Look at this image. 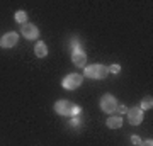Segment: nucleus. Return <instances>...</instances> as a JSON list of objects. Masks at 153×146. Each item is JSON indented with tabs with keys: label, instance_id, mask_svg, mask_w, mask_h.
<instances>
[{
	"label": "nucleus",
	"instance_id": "nucleus-1",
	"mask_svg": "<svg viewBox=\"0 0 153 146\" xmlns=\"http://www.w3.org/2000/svg\"><path fill=\"white\" fill-rule=\"evenodd\" d=\"M55 110L60 116H65V117H75L82 112V109L75 105L73 102H68V100H58L55 104Z\"/></svg>",
	"mask_w": 153,
	"mask_h": 146
},
{
	"label": "nucleus",
	"instance_id": "nucleus-2",
	"mask_svg": "<svg viewBox=\"0 0 153 146\" xmlns=\"http://www.w3.org/2000/svg\"><path fill=\"white\" fill-rule=\"evenodd\" d=\"M107 75H109L107 66L100 65V63L88 65V66H85V70H83V76H85V78H92V80H102V78H105Z\"/></svg>",
	"mask_w": 153,
	"mask_h": 146
},
{
	"label": "nucleus",
	"instance_id": "nucleus-3",
	"mask_svg": "<svg viewBox=\"0 0 153 146\" xmlns=\"http://www.w3.org/2000/svg\"><path fill=\"white\" fill-rule=\"evenodd\" d=\"M100 109L104 110L105 114H112L117 110V107H119V104H117V99L114 97V95H111V93H105V95H102L100 97Z\"/></svg>",
	"mask_w": 153,
	"mask_h": 146
},
{
	"label": "nucleus",
	"instance_id": "nucleus-4",
	"mask_svg": "<svg viewBox=\"0 0 153 146\" xmlns=\"http://www.w3.org/2000/svg\"><path fill=\"white\" fill-rule=\"evenodd\" d=\"M82 75H78V73H70V75H66L63 80H61V85L63 88L66 90H76L78 87L82 85Z\"/></svg>",
	"mask_w": 153,
	"mask_h": 146
},
{
	"label": "nucleus",
	"instance_id": "nucleus-5",
	"mask_svg": "<svg viewBox=\"0 0 153 146\" xmlns=\"http://www.w3.org/2000/svg\"><path fill=\"white\" fill-rule=\"evenodd\" d=\"M128 122L131 126H138V124H141V121H143V110L140 109V105H134V107L131 109H128Z\"/></svg>",
	"mask_w": 153,
	"mask_h": 146
},
{
	"label": "nucleus",
	"instance_id": "nucleus-6",
	"mask_svg": "<svg viewBox=\"0 0 153 146\" xmlns=\"http://www.w3.org/2000/svg\"><path fill=\"white\" fill-rule=\"evenodd\" d=\"M21 34L24 36L26 39H29V41H33V39H38L39 38V29L34 24H24V26H21Z\"/></svg>",
	"mask_w": 153,
	"mask_h": 146
},
{
	"label": "nucleus",
	"instance_id": "nucleus-7",
	"mask_svg": "<svg viewBox=\"0 0 153 146\" xmlns=\"http://www.w3.org/2000/svg\"><path fill=\"white\" fill-rule=\"evenodd\" d=\"M17 41H19L17 33H7L0 38V46H2V48H14L17 44Z\"/></svg>",
	"mask_w": 153,
	"mask_h": 146
},
{
	"label": "nucleus",
	"instance_id": "nucleus-8",
	"mask_svg": "<svg viewBox=\"0 0 153 146\" xmlns=\"http://www.w3.org/2000/svg\"><path fill=\"white\" fill-rule=\"evenodd\" d=\"M71 63L75 66H85L87 65V54L83 53L82 49H75L71 53Z\"/></svg>",
	"mask_w": 153,
	"mask_h": 146
},
{
	"label": "nucleus",
	"instance_id": "nucleus-9",
	"mask_svg": "<svg viewBox=\"0 0 153 146\" xmlns=\"http://www.w3.org/2000/svg\"><path fill=\"white\" fill-rule=\"evenodd\" d=\"M34 54H36L38 58H44V56L48 54V46H46V43L38 41V43H36V46H34Z\"/></svg>",
	"mask_w": 153,
	"mask_h": 146
},
{
	"label": "nucleus",
	"instance_id": "nucleus-10",
	"mask_svg": "<svg viewBox=\"0 0 153 146\" xmlns=\"http://www.w3.org/2000/svg\"><path fill=\"white\" fill-rule=\"evenodd\" d=\"M105 124H107L109 129H119L121 126H123V117H117V116L109 117V119L105 121Z\"/></svg>",
	"mask_w": 153,
	"mask_h": 146
},
{
	"label": "nucleus",
	"instance_id": "nucleus-11",
	"mask_svg": "<svg viewBox=\"0 0 153 146\" xmlns=\"http://www.w3.org/2000/svg\"><path fill=\"white\" fill-rule=\"evenodd\" d=\"M152 107H153V99H152V95H148V97H145L141 100L140 109H141V110H145V109H152Z\"/></svg>",
	"mask_w": 153,
	"mask_h": 146
},
{
	"label": "nucleus",
	"instance_id": "nucleus-12",
	"mask_svg": "<svg viewBox=\"0 0 153 146\" xmlns=\"http://www.w3.org/2000/svg\"><path fill=\"white\" fill-rule=\"evenodd\" d=\"M16 21L21 24V26H24V24H27V14L24 10H19L16 12Z\"/></svg>",
	"mask_w": 153,
	"mask_h": 146
},
{
	"label": "nucleus",
	"instance_id": "nucleus-13",
	"mask_svg": "<svg viewBox=\"0 0 153 146\" xmlns=\"http://www.w3.org/2000/svg\"><path fill=\"white\" fill-rule=\"evenodd\" d=\"M107 70L112 71V73H117V71H119V65H112V66H109Z\"/></svg>",
	"mask_w": 153,
	"mask_h": 146
},
{
	"label": "nucleus",
	"instance_id": "nucleus-14",
	"mask_svg": "<svg viewBox=\"0 0 153 146\" xmlns=\"http://www.w3.org/2000/svg\"><path fill=\"white\" fill-rule=\"evenodd\" d=\"M140 146H153V141L152 139H146V141H141Z\"/></svg>",
	"mask_w": 153,
	"mask_h": 146
},
{
	"label": "nucleus",
	"instance_id": "nucleus-15",
	"mask_svg": "<svg viewBox=\"0 0 153 146\" xmlns=\"http://www.w3.org/2000/svg\"><path fill=\"white\" fill-rule=\"evenodd\" d=\"M131 141L134 143V145H140V143H141V139H140L138 136H133V138H131Z\"/></svg>",
	"mask_w": 153,
	"mask_h": 146
}]
</instances>
